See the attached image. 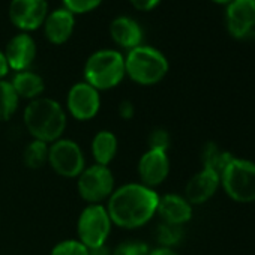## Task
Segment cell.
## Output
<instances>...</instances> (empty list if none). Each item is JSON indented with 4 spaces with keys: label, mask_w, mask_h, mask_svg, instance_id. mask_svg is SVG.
<instances>
[{
    "label": "cell",
    "mask_w": 255,
    "mask_h": 255,
    "mask_svg": "<svg viewBox=\"0 0 255 255\" xmlns=\"http://www.w3.org/2000/svg\"><path fill=\"white\" fill-rule=\"evenodd\" d=\"M212 2L215 3H219V5H230L233 0H212Z\"/></svg>",
    "instance_id": "33"
},
{
    "label": "cell",
    "mask_w": 255,
    "mask_h": 255,
    "mask_svg": "<svg viewBox=\"0 0 255 255\" xmlns=\"http://www.w3.org/2000/svg\"><path fill=\"white\" fill-rule=\"evenodd\" d=\"M227 29L239 41H255V0H233L227 5Z\"/></svg>",
    "instance_id": "10"
},
{
    "label": "cell",
    "mask_w": 255,
    "mask_h": 255,
    "mask_svg": "<svg viewBox=\"0 0 255 255\" xmlns=\"http://www.w3.org/2000/svg\"><path fill=\"white\" fill-rule=\"evenodd\" d=\"M221 188L236 203H255V162L234 156L221 173Z\"/></svg>",
    "instance_id": "5"
},
{
    "label": "cell",
    "mask_w": 255,
    "mask_h": 255,
    "mask_svg": "<svg viewBox=\"0 0 255 255\" xmlns=\"http://www.w3.org/2000/svg\"><path fill=\"white\" fill-rule=\"evenodd\" d=\"M90 152L95 164L110 167L119 152V140L114 132L108 129L98 131L90 143Z\"/></svg>",
    "instance_id": "18"
},
{
    "label": "cell",
    "mask_w": 255,
    "mask_h": 255,
    "mask_svg": "<svg viewBox=\"0 0 255 255\" xmlns=\"http://www.w3.org/2000/svg\"><path fill=\"white\" fill-rule=\"evenodd\" d=\"M129 2L138 11H152L159 5L161 0H129Z\"/></svg>",
    "instance_id": "29"
},
{
    "label": "cell",
    "mask_w": 255,
    "mask_h": 255,
    "mask_svg": "<svg viewBox=\"0 0 255 255\" xmlns=\"http://www.w3.org/2000/svg\"><path fill=\"white\" fill-rule=\"evenodd\" d=\"M111 39L125 50H132L143 44V29L141 26L128 15L116 17L110 24Z\"/></svg>",
    "instance_id": "17"
},
{
    "label": "cell",
    "mask_w": 255,
    "mask_h": 255,
    "mask_svg": "<svg viewBox=\"0 0 255 255\" xmlns=\"http://www.w3.org/2000/svg\"><path fill=\"white\" fill-rule=\"evenodd\" d=\"M62 2H63V8H66L75 15V14H86L96 9L102 3V0H62Z\"/></svg>",
    "instance_id": "27"
},
{
    "label": "cell",
    "mask_w": 255,
    "mask_h": 255,
    "mask_svg": "<svg viewBox=\"0 0 255 255\" xmlns=\"http://www.w3.org/2000/svg\"><path fill=\"white\" fill-rule=\"evenodd\" d=\"M150 248L140 240H128L111 249V255H149Z\"/></svg>",
    "instance_id": "25"
},
{
    "label": "cell",
    "mask_w": 255,
    "mask_h": 255,
    "mask_svg": "<svg viewBox=\"0 0 255 255\" xmlns=\"http://www.w3.org/2000/svg\"><path fill=\"white\" fill-rule=\"evenodd\" d=\"M20 101L11 81L0 80V122H8L17 113Z\"/></svg>",
    "instance_id": "21"
},
{
    "label": "cell",
    "mask_w": 255,
    "mask_h": 255,
    "mask_svg": "<svg viewBox=\"0 0 255 255\" xmlns=\"http://www.w3.org/2000/svg\"><path fill=\"white\" fill-rule=\"evenodd\" d=\"M117 114L123 120H131L135 116V105H134V102L129 101V99L120 101L119 105H117Z\"/></svg>",
    "instance_id": "28"
},
{
    "label": "cell",
    "mask_w": 255,
    "mask_h": 255,
    "mask_svg": "<svg viewBox=\"0 0 255 255\" xmlns=\"http://www.w3.org/2000/svg\"><path fill=\"white\" fill-rule=\"evenodd\" d=\"M137 173H138L141 185L156 189L167 180L170 174L168 152L147 149L138 159Z\"/></svg>",
    "instance_id": "12"
},
{
    "label": "cell",
    "mask_w": 255,
    "mask_h": 255,
    "mask_svg": "<svg viewBox=\"0 0 255 255\" xmlns=\"http://www.w3.org/2000/svg\"><path fill=\"white\" fill-rule=\"evenodd\" d=\"M149 149H156V150H164V152H168L170 150V146H171V137H170V132L164 128H156L153 129L149 135Z\"/></svg>",
    "instance_id": "26"
},
{
    "label": "cell",
    "mask_w": 255,
    "mask_h": 255,
    "mask_svg": "<svg viewBox=\"0 0 255 255\" xmlns=\"http://www.w3.org/2000/svg\"><path fill=\"white\" fill-rule=\"evenodd\" d=\"M9 65H8V60L5 57V53L0 50V80H5V77L8 75L9 72Z\"/></svg>",
    "instance_id": "30"
},
{
    "label": "cell",
    "mask_w": 255,
    "mask_h": 255,
    "mask_svg": "<svg viewBox=\"0 0 255 255\" xmlns=\"http://www.w3.org/2000/svg\"><path fill=\"white\" fill-rule=\"evenodd\" d=\"M8 14L11 23L20 30H36L48 15V3L47 0H11Z\"/></svg>",
    "instance_id": "11"
},
{
    "label": "cell",
    "mask_w": 255,
    "mask_h": 255,
    "mask_svg": "<svg viewBox=\"0 0 255 255\" xmlns=\"http://www.w3.org/2000/svg\"><path fill=\"white\" fill-rule=\"evenodd\" d=\"M116 189L114 174L110 167L89 165L77 177V191L87 204H102Z\"/></svg>",
    "instance_id": "7"
},
{
    "label": "cell",
    "mask_w": 255,
    "mask_h": 255,
    "mask_svg": "<svg viewBox=\"0 0 255 255\" xmlns=\"http://www.w3.org/2000/svg\"><path fill=\"white\" fill-rule=\"evenodd\" d=\"M155 237H156V242L159 243V246L173 249L174 246H177L183 240L185 231H183V227H177V225H170V224L161 222L156 227Z\"/></svg>",
    "instance_id": "23"
},
{
    "label": "cell",
    "mask_w": 255,
    "mask_h": 255,
    "mask_svg": "<svg viewBox=\"0 0 255 255\" xmlns=\"http://www.w3.org/2000/svg\"><path fill=\"white\" fill-rule=\"evenodd\" d=\"M66 114L78 122H87L98 116L101 110V92L86 81L75 83L66 95Z\"/></svg>",
    "instance_id": "9"
},
{
    "label": "cell",
    "mask_w": 255,
    "mask_h": 255,
    "mask_svg": "<svg viewBox=\"0 0 255 255\" xmlns=\"http://www.w3.org/2000/svg\"><path fill=\"white\" fill-rule=\"evenodd\" d=\"M50 255H90L89 248L83 245L78 239H66L56 243Z\"/></svg>",
    "instance_id": "24"
},
{
    "label": "cell",
    "mask_w": 255,
    "mask_h": 255,
    "mask_svg": "<svg viewBox=\"0 0 255 255\" xmlns=\"http://www.w3.org/2000/svg\"><path fill=\"white\" fill-rule=\"evenodd\" d=\"M3 53L11 71H26L36 59V42L27 32H21L9 39Z\"/></svg>",
    "instance_id": "13"
},
{
    "label": "cell",
    "mask_w": 255,
    "mask_h": 255,
    "mask_svg": "<svg viewBox=\"0 0 255 255\" xmlns=\"http://www.w3.org/2000/svg\"><path fill=\"white\" fill-rule=\"evenodd\" d=\"M156 215L162 222L177 227H185L194 215V206L179 194H165L159 195Z\"/></svg>",
    "instance_id": "15"
},
{
    "label": "cell",
    "mask_w": 255,
    "mask_h": 255,
    "mask_svg": "<svg viewBox=\"0 0 255 255\" xmlns=\"http://www.w3.org/2000/svg\"><path fill=\"white\" fill-rule=\"evenodd\" d=\"M11 84H12L15 93L18 95V98L26 99L27 102L33 101L36 98H41L45 90L44 78L30 69L15 72L11 80Z\"/></svg>",
    "instance_id": "19"
},
{
    "label": "cell",
    "mask_w": 255,
    "mask_h": 255,
    "mask_svg": "<svg viewBox=\"0 0 255 255\" xmlns=\"http://www.w3.org/2000/svg\"><path fill=\"white\" fill-rule=\"evenodd\" d=\"M170 63L164 53L150 45H138L125 56V72L140 86H155L168 74Z\"/></svg>",
    "instance_id": "3"
},
{
    "label": "cell",
    "mask_w": 255,
    "mask_h": 255,
    "mask_svg": "<svg viewBox=\"0 0 255 255\" xmlns=\"http://www.w3.org/2000/svg\"><path fill=\"white\" fill-rule=\"evenodd\" d=\"M23 123L32 140L51 144L63 137L68 114L59 101L41 96L27 102L23 111Z\"/></svg>",
    "instance_id": "2"
},
{
    "label": "cell",
    "mask_w": 255,
    "mask_h": 255,
    "mask_svg": "<svg viewBox=\"0 0 255 255\" xmlns=\"http://www.w3.org/2000/svg\"><path fill=\"white\" fill-rule=\"evenodd\" d=\"M89 254L90 255H111V249L107 245H102V246L89 249Z\"/></svg>",
    "instance_id": "32"
},
{
    "label": "cell",
    "mask_w": 255,
    "mask_h": 255,
    "mask_svg": "<svg viewBox=\"0 0 255 255\" xmlns=\"http://www.w3.org/2000/svg\"><path fill=\"white\" fill-rule=\"evenodd\" d=\"M159 194L140 182L125 183L113 191L107 200V212L113 225L135 230L149 224L158 210Z\"/></svg>",
    "instance_id": "1"
},
{
    "label": "cell",
    "mask_w": 255,
    "mask_h": 255,
    "mask_svg": "<svg viewBox=\"0 0 255 255\" xmlns=\"http://www.w3.org/2000/svg\"><path fill=\"white\" fill-rule=\"evenodd\" d=\"M42 26L45 38L54 45H62L74 33L75 15L66 8H57L48 12Z\"/></svg>",
    "instance_id": "16"
},
{
    "label": "cell",
    "mask_w": 255,
    "mask_h": 255,
    "mask_svg": "<svg viewBox=\"0 0 255 255\" xmlns=\"http://www.w3.org/2000/svg\"><path fill=\"white\" fill-rule=\"evenodd\" d=\"M48 165L60 177L77 179L86 168V156L77 141L62 137L50 144Z\"/></svg>",
    "instance_id": "8"
},
{
    "label": "cell",
    "mask_w": 255,
    "mask_h": 255,
    "mask_svg": "<svg viewBox=\"0 0 255 255\" xmlns=\"http://www.w3.org/2000/svg\"><path fill=\"white\" fill-rule=\"evenodd\" d=\"M233 158H234L233 153H230L228 150L221 149L213 141L206 143L203 150H201V165H203V168L213 170L219 176L224 171V168L233 161Z\"/></svg>",
    "instance_id": "20"
},
{
    "label": "cell",
    "mask_w": 255,
    "mask_h": 255,
    "mask_svg": "<svg viewBox=\"0 0 255 255\" xmlns=\"http://www.w3.org/2000/svg\"><path fill=\"white\" fill-rule=\"evenodd\" d=\"M125 77V56L117 50H98L84 63V81L98 92L114 89Z\"/></svg>",
    "instance_id": "4"
},
{
    "label": "cell",
    "mask_w": 255,
    "mask_h": 255,
    "mask_svg": "<svg viewBox=\"0 0 255 255\" xmlns=\"http://www.w3.org/2000/svg\"><path fill=\"white\" fill-rule=\"evenodd\" d=\"M221 188V176L209 168H201L195 173L185 186V198L192 206L207 203Z\"/></svg>",
    "instance_id": "14"
},
{
    "label": "cell",
    "mask_w": 255,
    "mask_h": 255,
    "mask_svg": "<svg viewBox=\"0 0 255 255\" xmlns=\"http://www.w3.org/2000/svg\"><path fill=\"white\" fill-rule=\"evenodd\" d=\"M149 255H177L174 249H170V248H162V246H158L155 249H150Z\"/></svg>",
    "instance_id": "31"
},
{
    "label": "cell",
    "mask_w": 255,
    "mask_h": 255,
    "mask_svg": "<svg viewBox=\"0 0 255 255\" xmlns=\"http://www.w3.org/2000/svg\"><path fill=\"white\" fill-rule=\"evenodd\" d=\"M48 149L50 144L39 140H32L26 146L23 153L24 165L30 170H41L44 165L48 164Z\"/></svg>",
    "instance_id": "22"
},
{
    "label": "cell",
    "mask_w": 255,
    "mask_h": 255,
    "mask_svg": "<svg viewBox=\"0 0 255 255\" xmlns=\"http://www.w3.org/2000/svg\"><path fill=\"white\" fill-rule=\"evenodd\" d=\"M113 227L105 204H87L77 219V239L93 249L107 245Z\"/></svg>",
    "instance_id": "6"
}]
</instances>
